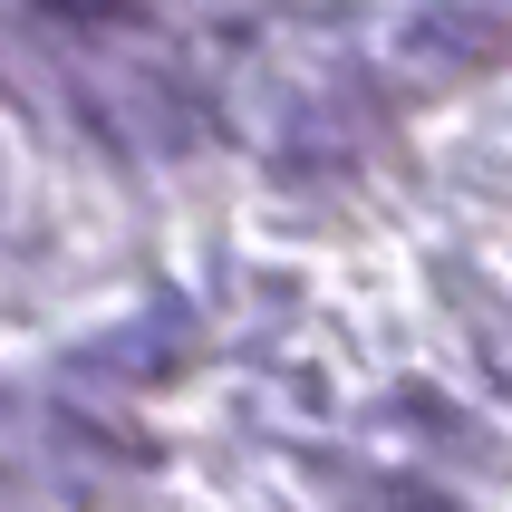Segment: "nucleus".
Returning <instances> with one entry per match:
<instances>
[]
</instances>
